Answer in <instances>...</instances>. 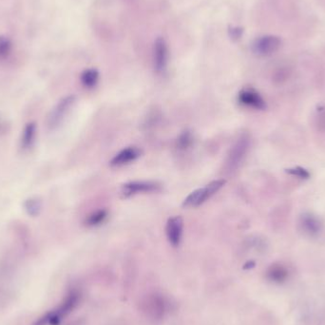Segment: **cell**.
Returning <instances> with one entry per match:
<instances>
[{
	"instance_id": "cell-4",
	"label": "cell",
	"mask_w": 325,
	"mask_h": 325,
	"mask_svg": "<svg viewBox=\"0 0 325 325\" xmlns=\"http://www.w3.org/2000/svg\"><path fill=\"white\" fill-rule=\"evenodd\" d=\"M160 189H161V186L155 182L134 181V182H127L123 185L121 189V194L125 198H129L137 194L156 192L159 191Z\"/></svg>"
},
{
	"instance_id": "cell-14",
	"label": "cell",
	"mask_w": 325,
	"mask_h": 325,
	"mask_svg": "<svg viewBox=\"0 0 325 325\" xmlns=\"http://www.w3.org/2000/svg\"><path fill=\"white\" fill-rule=\"evenodd\" d=\"M287 270L286 267L280 266V265H275L272 266L267 271V277L270 280L274 282H282L287 278Z\"/></svg>"
},
{
	"instance_id": "cell-19",
	"label": "cell",
	"mask_w": 325,
	"mask_h": 325,
	"mask_svg": "<svg viewBox=\"0 0 325 325\" xmlns=\"http://www.w3.org/2000/svg\"><path fill=\"white\" fill-rule=\"evenodd\" d=\"M242 33V30L240 28H235L230 31V35L232 38H240Z\"/></svg>"
},
{
	"instance_id": "cell-10",
	"label": "cell",
	"mask_w": 325,
	"mask_h": 325,
	"mask_svg": "<svg viewBox=\"0 0 325 325\" xmlns=\"http://www.w3.org/2000/svg\"><path fill=\"white\" fill-rule=\"evenodd\" d=\"M37 128L34 122L27 124L20 138V148L22 150H29L33 148L35 142Z\"/></svg>"
},
{
	"instance_id": "cell-6",
	"label": "cell",
	"mask_w": 325,
	"mask_h": 325,
	"mask_svg": "<svg viewBox=\"0 0 325 325\" xmlns=\"http://www.w3.org/2000/svg\"><path fill=\"white\" fill-rule=\"evenodd\" d=\"M184 221L182 217L174 216L169 218L166 227V234L169 243L173 247H178L182 241Z\"/></svg>"
},
{
	"instance_id": "cell-1",
	"label": "cell",
	"mask_w": 325,
	"mask_h": 325,
	"mask_svg": "<svg viewBox=\"0 0 325 325\" xmlns=\"http://www.w3.org/2000/svg\"><path fill=\"white\" fill-rule=\"evenodd\" d=\"M226 180H215L207 186L196 189L189 194L182 202V207L188 208H198L208 201L225 186Z\"/></svg>"
},
{
	"instance_id": "cell-11",
	"label": "cell",
	"mask_w": 325,
	"mask_h": 325,
	"mask_svg": "<svg viewBox=\"0 0 325 325\" xmlns=\"http://www.w3.org/2000/svg\"><path fill=\"white\" fill-rule=\"evenodd\" d=\"M300 226L303 231L309 235L318 234L321 228L319 220L311 214H304L301 217Z\"/></svg>"
},
{
	"instance_id": "cell-12",
	"label": "cell",
	"mask_w": 325,
	"mask_h": 325,
	"mask_svg": "<svg viewBox=\"0 0 325 325\" xmlns=\"http://www.w3.org/2000/svg\"><path fill=\"white\" fill-rule=\"evenodd\" d=\"M108 216H109L108 210L99 209V210L92 212L91 215H89V217L86 220V225L90 228H96L105 222Z\"/></svg>"
},
{
	"instance_id": "cell-5",
	"label": "cell",
	"mask_w": 325,
	"mask_h": 325,
	"mask_svg": "<svg viewBox=\"0 0 325 325\" xmlns=\"http://www.w3.org/2000/svg\"><path fill=\"white\" fill-rule=\"evenodd\" d=\"M280 44L281 42L278 36L266 35L255 40L252 45V50L257 55L267 56L277 52L280 49Z\"/></svg>"
},
{
	"instance_id": "cell-3",
	"label": "cell",
	"mask_w": 325,
	"mask_h": 325,
	"mask_svg": "<svg viewBox=\"0 0 325 325\" xmlns=\"http://www.w3.org/2000/svg\"><path fill=\"white\" fill-rule=\"evenodd\" d=\"M75 103V96L74 95H68L66 97L62 98L56 106L52 109L50 112L47 125L50 130H55L64 121L67 114L71 111L72 106Z\"/></svg>"
},
{
	"instance_id": "cell-15",
	"label": "cell",
	"mask_w": 325,
	"mask_h": 325,
	"mask_svg": "<svg viewBox=\"0 0 325 325\" xmlns=\"http://www.w3.org/2000/svg\"><path fill=\"white\" fill-rule=\"evenodd\" d=\"M193 144V135L189 130L182 131L177 139V149L180 150H187Z\"/></svg>"
},
{
	"instance_id": "cell-13",
	"label": "cell",
	"mask_w": 325,
	"mask_h": 325,
	"mask_svg": "<svg viewBox=\"0 0 325 325\" xmlns=\"http://www.w3.org/2000/svg\"><path fill=\"white\" fill-rule=\"evenodd\" d=\"M99 80V72L95 69H88L81 74V83L87 89L94 88Z\"/></svg>"
},
{
	"instance_id": "cell-16",
	"label": "cell",
	"mask_w": 325,
	"mask_h": 325,
	"mask_svg": "<svg viewBox=\"0 0 325 325\" xmlns=\"http://www.w3.org/2000/svg\"><path fill=\"white\" fill-rule=\"evenodd\" d=\"M41 202L38 199H29L25 202V209H26L27 213L31 216H37L39 214L40 210H41Z\"/></svg>"
},
{
	"instance_id": "cell-17",
	"label": "cell",
	"mask_w": 325,
	"mask_h": 325,
	"mask_svg": "<svg viewBox=\"0 0 325 325\" xmlns=\"http://www.w3.org/2000/svg\"><path fill=\"white\" fill-rule=\"evenodd\" d=\"M12 51V42L6 36H0V59L6 58Z\"/></svg>"
},
{
	"instance_id": "cell-18",
	"label": "cell",
	"mask_w": 325,
	"mask_h": 325,
	"mask_svg": "<svg viewBox=\"0 0 325 325\" xmlns=\"http://www.w3.org/2000/svg\"><path fill=\"white\" fill-rule=\"evenodd\" d=\"M290 172L293 173V174H295V175L299 176V177H301V178H307V177L309 176L308 172H306L304 169H291Z\"/></svg>"
},
{
	"instance_id": "cell-9",
	"label": "cell",
	"mask_w": 325,
	"mask_h": 325,
	"mask_svg": "<svg viewBox=\"0 0 325 325\" xmlns=\"http://www.w3.org/2000/svg\"><path fill=\"white\" fill-rule=\"evenodd\" d=\"M169 59V51L166 41L162 38H158L154 44V66L157 72H164Z\"/></svg>"
},
{
	"instance_id": "cell-7",
	"label": "cell",
	"mask_w": 325,
	"mask_h": 325,
	"mask_svg": "<svg viewBox=\"0 0 325 325\" xmlns=\"http://www.w3.org/2000/svg\"><path fill=\"white\" fill-rule=\"evenodd\" d=\"M142 151L137 147H128L122 150H120L117 154L111 159L110 165L114 168H119L130 165L131 162L136 161L141 156Z\"/></svg>"
},
{
	"instance_id": "cell-8",
	"label": "cell",
	"mask_w": 325,
	"mask_h": 325,
	"mask_svg": "<svg viewBox=\"0 0 325 325\" xmlns=\"http://www.w3.org/2000/svg\"><path fill=\"white\" fill-rule=\"evenodd\" d=\"M238 100L241 105L255 110H263L266 108L263 98L260 96L259 92L252 89H245L240 91Z\"/></svg>"
},
{
	"instance_id": "cell-2",
	"label": "cell",
	"mask_w": 325,
	"mask_h": 325,
	"mask_svg": "<svg viewBox=\"0 0 325 325\" xmlns=\"http://www.w3.org/2000/svg\"><path fill=\"white\" fill-rule=\"evenodd\" d=\"M249 147L250 138L247 134H242L239 137L228 154L227 160V169L228 171H234L241 166V162L247 156Z\"/></svg>"
}]
</instances>
